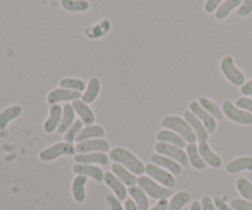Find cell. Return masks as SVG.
Segmentation results:
<instances>
[{
	"label": "cell",
	"instance_id": "1",
	"mask_svg": "<svg viewBox=\"0 0 252 210\" xmlns=\"http://www.w3.org/2000/svg\"><path fill=\"white\" fill-rule=\"evenodd\" d=\"M108 157L116 164L125 166L135 176L137 175L143 176V174L145 172V165L134 154H132L129 150L125 149V148H113L108 154Z\"/></svg>",
	"mask_w": 252,
	"mask_h": 210
},
{
	"label": "cell",
	"instance_id": "2",
	"mask_svg": "<svg viewBox=\"0 0 252 210\" xmlns=\"http://www.w3.org/2000/svg\"><path fill=\"white\" fill-rule=\"evenodd\" d=\"M161 125L162 128H166V129L177 133L187 143H196V133H194V130L192 129V127L185 118L180 117V116H167L162 120Z\"/></svg>",
	"mask_w": 252,
	"mask_h": 210
},
{
	"label": "cell",
	"instance_id": "3",
	"mask_svg": "<svg viewBox=\"0 0 252 210\" xmlns=\"http://www.w3.org/2000/svg\"><path fill=\"white\" fill-rule=\"evenodd\" d=\"M138 186L143 189V191L147 193V196L152 197V198L158 199H167L169 197L172 196V191L170 188L161 186V184L158 183L157 181H154L153 179H150L149 176H140L138 179Z\"/></svg>",
	"mask_w": 252,
	"mask_h": 210
},
{
	"label": "cell",
	"instance_id": "4",
	"mask_svg": "<svg viewBox=\"0 0 252 210\" xmlns=\"http://www.w3.org/2000/svg\"><path fill=\"white\" fill-rule=\"evenodd\" d=\"M220 70L226 80L235 86H243L245 81V75L243 71L235 65V60L231 56H224L220 60Z\"/></svg>",
	"mask_w": 252,
	"mask_h": 210
},
{
	"label": "cell",
	"instance_id": "5",
	"mask_svg": "<svg viewBox=\"0 0 252 210\" xmlns=\"http://www.w3.org/2000/svg\"><path fill=\"white\" fill-rule=\"evenodd\" d=\"M76 152V148L73 144H69L66 142L56 143L51 147L46 148L39 152V159L41 161L49 162L58 159L61 156H73Z\"/></svg>",
	"mask_w": 252,
	"mask_h": 210
},
{
	"label": "cell",
	"instance_id": "6",
	"mask_svg": "<svg viewBox=\"0 0 252 210\" xmlns=\"http://www.w3.org/2000/svg\"><path fill=\"white\" fill-rule=\"evenodd\" d=\"M155 150H157L158 154L164 155V156H167L177 161L182 167L189 166V156H187V152L182 148H179L172 144H167V143L159 142L155 144Z\"/></svg>",
	"mask_w": 252,
	"mask_h": 210
},
{
	"label": "cell",
	"instance_id": "7",
	"mask_svg": "<svg viewBox=\"0 0 252 210\" xmlns=\"http://www.w3.org/2000/svg\"><path fill=\"white\" fill-rule=\"evenodd\" d=\"M145 172H147L150 179H153L161 186L166 187V188L171 189L176 186V179L174 177V175L170 174L169 171H166L162 167L157 166L154 164H148L145 166Z\"/></svg>",
	"mask_w": 252,
	"mask_h": 210
},
{
	"label": "cell",
	"instance_id": "8",
	"mask_svg": "<svg viewBox=\"0 0 252 210\" xmlns=\"http://www.w3.org/2000/svg\"><path fill=\"white\" fill-rule=\"evenodd\" d=\"M221 111H223L224 116H225L226 118H229L231 122H235L244 125L252 124L251 113L236 107L231 101H225V102L223 103V106H221Z\"/></svg>",
	"mask_w": 252,
	"mask_h": 210
},
{
	"label": "cell",
	"instance_id": "9",
	"mask_svg": "<svg viewBox=\"0 0 252 210\" xmlns=\"http://www.w3.org/2000/svg\"><path fill=\"white\" fill-rule=\"evenodd\" d=\"M81 92L79 91H73L68 90V89H54L47 96V103L48 105H59V102H74L76 100H80L81 98Z\"/></svg>",
	"mask_w": 252,
	"mask_h": 210
},
{
	"label": "cell",
	"instance_id": "10",
	"mask_svg": "<svg viewBox=\"0 0 252 210\" xmlns=\"http://www.w3.org/2000/svg\"><path fill=\"white\" fill-rule=\"evenodd\" d=\"M78 154H88V152H108L110 144L105 139H89L80 142L75 145Z\"/></svg>",
	"mask_w": 252,
	"mask_h": 210
},
{
	"label": "cell",
	"instance_id": "11",
	"mask_svg": "<svg viewBox=\"0 0 252 210\" xmlns=\"http://www.w3.org/2000/svg\"><path fill=\"white\" fill-rule=\"evenodd\" d=\"M189 108H191V112L193 113L194 116H196L197 118H198L199 120H201L202 123L204 124V127H206V129L208 130V133L211 134V133H214L217 129V120L216 118L212 117L211 115H209L208 112H207L206 110H204L203 107H202L201 105H199V102H196V101H192L191 103H189Z\"/></svg>",
	"mask_w": 252,
	"mask_h": 210
},
{
	"label": "cell",
	"instance_id": "12",
	"mask_svg": "<svg viewBox=\"0 0 252 210\" xmlns=\"http://www.w3.org/2000/svg\"><path fill=\"white\" fill-rule=\"evenodd\" d=\"M150 160H152V164L162 167V169H165L166 171H169L170 174L175 175V176L181 175L182 166L177 161L170 159V157L164 156V155H160V154H154L152 155Z\"/></svg>",
	"mask_w": 252,
	"mask_h": 210
},
{
	"label": "cell",
	"instance_id": "13",
	"mask_svg": "<svg viewBox=\"0 0 252 210\" xmlns=\"http://www.w3.org/2000/svg\"><path fill=\"white\" fill-rule=\"evenodd\" d=\"M73 172L75 175H83V176L90 177V179L98 182V183L103 182V176H105V172L100 167L95 166V165L75 164L73 166Z\"/></svg>",
	"mask_w": 252,
	"mask_h": 210
},
{
	"label": "cell",
	"instance_id": "14",
	"mask_svg": "<svg viewBox=\"0 0 252 210\" xmlns=\"http://www.w3.org/2000/svg\"><path fill=\"white\" fill-rule=\"evenodd\" d=\"M184 118L189 122V124L191 125L192 129H193L194 133H196L197 140H198L199 143H206L207 140H208L209 133L208 130L206 129L203 123H202L201 120H199L198 118L191 112V111H185Z\"/></svg>",
	"mask_w": 252,
	"mask_h": 210
},
{
	"label": "cell",
	"instance_id": "15",
	"mask_svg": "<svg viewBox=\"0 0 252 210\" xmlns=\"http://www.w3.org/2000/svg\"><path fill=\"white\" fill-rule=\"evenodd\" d=\"M103 182L106 183V186L112 189L115 196L120 201H126L127 199V188H126V184L122 181H120L112 172H106L105 176H103Z\"/></svg>",
	"mask_w": 252,
	"mask_h": 210
},
{
	"label": "cell",
	"instance_id": "16",
	"mask_svg": "<svg viewBox=\"0 0 252 210\" xmlns=\"http://www.w3.org/2000/svg\"><path fill=\"white\" fill-rule=\"evenodd\" d=\"M62 116H63V107L59 105H52L49 108V116L43 123V130L46 133H53L58 129L61 124Z\"/></svg>",
	"mask_w": 252,
	"mask_h": 210
},
{
	"label": "cell",
	"instance_id": "17",
	"mask_svg": "<svg viewBox=\"0 0 252 210\" xmlns=\"http://www.w3.org/2000/svg\"><path fill=\"white\" fill-rule=\"evenodd\" d=\"M74 161L76 164H97V165H108L110 162V157L105 152H88V154H78L74 157Z\"/></svg>",
	"mask_w": 252,
	"mask_h": 210
},
{
	"label": "cell",
	"instance_id": "18",
	"mask_svg": "<svg viewBox=\"0 0 252 210\" xmlns=\"http://www.w3.org/2000/svg\"><path fill=\"white\" fill-rule=\"evenodd\" d=\"M71 105H73L75 113L80 117V120L84 124L91 125L95 123V113L93 112V110H91L88 103L84 102L83 100H76L74 102H71Z\"/></svg>",
	"mask_w": 252,
	"mask_h": 210
},
{
	"label": "cell",
	"instance_id": "19",
	"mask_svg": "<svg viewBox=\"0 0 252 210\" xmlns=\"http://www.w3.org/2000/svg\"><path fill=\"white\" fill-rule=\"evenodd\" d=\"M198 151L199 154H201L203 161L206 162L207 165H209V166L213 167V169H219V167H221L223 161H221V159L219 157V155H217L216 152L212 150V148L209 147L208 143H199Z\"/></svg>",
	"mask_w": 252,
	"mask_h": 210
},
{
	"label": "cell",
	"instance_id": "20",
	"mask_svg": "<svg viewBox=\"0 0 252 210\" xmlns=\"http://www.w3.org/2000/svg\"><path fill=\"white\" fill-rule=\"evenodd\" d=\"M86 184H88V177L83 175H76L75 179L71 183V193L76 203H84L86 199Z\"/></svg>",
	"mask_w": 252,
	"mask_h": 210
},
{
	"label": "cell",
	"instance_id": "21",
	"mask_svg": "<svg viewBox=\"0 0 252 210\" xmlns=\"http://www.w3.org/2000/svg\"><path fill=\"white\" fill-rule=\"evenodd\" d=\"M106 132L101 125L98 124H91L86 125L81 129V132L79 133L78 138H76V143L85 142L89 139H102L105 138Z\"/></svg>",
	"mask_w": 252,
	"mask_h": 210
},
{
	"label": "cell",
	"instance_id": "22",
	"mask_svg": "<svg viewBox=\"0 0 252 210\" xmlns=\"http://www.w3.org/2000/svg\"><path fill=\"white\" fill-rule=\"evenodd\" d=\"M111 170H112V174L115 175L120 181H122L127 187H133L137 184V176H135L134 174H132L129 170L126 169L125 166H122V165L116 164L115 162V164L111 166Z\"/></svg>",
	"mask_w": 252,
	"mask_h": 210
},
{
	"label": "cell",
	"instance_id": "23",
	"mask_svg": "<svg viewBox=\"0 0 252 210\" xmlns=\"http://www.w3.org/2000/svg\"><path fill=\"white\" fill-rule=\"evenodd\" d=\"M75 122V110L71 103H65L63 106V116H62L61 124L58 127L59 134H65L66 130L71 127Z\"/></svg>",
	"mask_w": 252,
	"mask_h": 210
},
{
	"label": "cell",
	"instance_id": "24",
	"mask_svg": "<svg viewBox=\"0 0 252 210\" xmlns=\"http://www.w3.org/2000/svg\"><path fill=\"white\" fill-rule=\"evenodd\" d=\"M157 139L159 140V142L176 145V147L182 148V149L187 147L186 140H185L182 137H180L177 133L172 132V130H170V129L160 130V132L157 134Z\"/></svg>",
	"mask_w": 252,
	"mask_h": 210
},
{
	"label": "cell",
	"instance_id": "25",
	"mask_svg": "<svg viewBox=\"0 0 252 210\" xmlns=\"http://www.w3.org/2000/svg\"><path fill=\"white\" fill-rule=\"evenodd\" d=\"M22 113V107L19 105H12L0 112V129H5L10 122L19 118Z\"/></svg>",
	"mask_w": 252,
	"mask_h": 210
},
{
	"label": "cell",
	"instance_id": "26",
	"mask_svg": "<svg viewBox=\"0 0 252 210\" xmlns=\"http://www.w3.org/2000/svg\"><path fill=\"white\" fill-rule=\"evenodd\" d=\"M101 91V83L100 79L97 78H91L90 81H89L88 86H86V90L84 91L83 96H81V100L85 103L90 105L97 98V96L100 95Z\"/></svg>",
	"mask_w": 252,
	"mask_h": 210
},
{
	"label": "cell",
	"instance_id": "27",
	"mask_svg": "<svg viewBox=\"0 0 252 210\" xmlns=\"http://www.w3.org/2000/svg\"><path fill=\"white\" fill-rule=\"evenodd\" d=\"M186 152L187 156H189V164L192 165V167L196 170H203L206 169L207 164L202 159L201 154L198 151V145H196V143H189L186 147Z\"/></svg>",
	"mask_w": 252,
	"mask_h": 210
},
{
	"label": "cell",
	"instance_id": "28",
	"mask_svg": "<svg viewBox=\"0 0 252 210\" xmlns=\"http://www.w3.org/2000/svg\"><path fill=\"white\" fill-rule=\"evenodd\" d=\"M226 171L229 174H238L241 171H251L252 172V157L251 156H241L233 160L226 165Z\"/></svg>",
	"mask_w": 252,
	"mask_h": 210
},
{
	"label": "cell",
	"instance_id": "29",
	"mask_svg": "<svg viewBox=\"0 0 252 210\" xmlns=\"http://www.w3.org/2000/svg\"><path fill=\"white\" fill-rule=\"evenodd\" d=\"M111 29V22L110 20H102L98 24L94 25V26L86 27L85 29V36L89 37V38H100V37L105 36Z\"/></svg>",
	"mask_w": 252,
	"mask_h": 210
},
{
	"label": "cell",
	"instance_id": "30",
	"mask_svg": "<svg viewBox=\"0 0 252 210\" xmlns=\"http://www.w3.org/2000/svg\"><path fill=\"white\" fill-rule=\"evenodd\" d=\"M243 0H225V1L221 2L220 6L214 12V16L217 20L221 21V20H225L229 15L231 14L233 10H235L236 7H240Z\"/></svg>",
	"mask_w": 252,
	"mask_h": 210
},
{
	"label": "cell",
	"instance_id": "31",
	"mask_svg": "<svg viewBox=\"0 0 252 210\" xmlns=\"http://www.w3.org/2000/svg\"><path fill=\"white\" fill-rule=\"evenodd\" d=\"M128 193L130 194V197H132L133 201H134V203L137 204V207L139 208V210H149V201H148L147 193H145L139 186L129 187Z\"/></svg>",
	"mask_w": 252,
	"mask_h": 210
},
{
	"label": "cell",
	"instance_id": "32",
	"mask_svg": "<svg viewBox=\"0 0 252 210\" xmlns=\"http://www.w3.org/2000/svg\"><path fill=\"white\" fill-rule=\"evenodd\" d=\"M61 6L68 12H85L90 9L89 0H61Z\"/></svg>",
	"mask_w": 252,
	"mask_h": 210
},
{
	"label": "cell",
	"instance_id": "33",
	"mask_svg": "<svg viewBox=\"0 0 252 210\" xmlns=\"http://www.w3.org/2000/svg\"><path fill=\"white\" fill-rule=\"evenodd\" d=\"M192 196L189 192L187 191H180L175 194L169 202V209L167 210H182L184 207L191 201Z\"/></svg>",
	"mask_w": 252,
	"mask_h": 210
},
{
	"label": "cell",
	"instance_id": "34",
	"mask_svg": "<svg viewBox=\"0 0 252 210\" xmlns=\"http://www.w3.org/2000/svg\"><path fill=\"white\" fill-rule=\"evenodd\" d=\"M199 105L202 106V107L204 108V110L207 111V112L209 113V115L212 116L213 118H216L217 120H221L224 117V113L223 111H221V108L219 107L218 105H217L216 102H213V101H211L209 98L207 97H199L198 100Z\"/></svg>",
	"mask_w": 252,
	"mask_h": 210
},
{
	"label": "cell",
	"instance_id": "35",
	"mask_svg": "<svg viewBox=\"0 0 252 210\" xmlns=\"http://www.w3.org/2000/svg\"><path fill=\"white\" fill-rule=\"evenodd\" d=\"M59 86L63 89H68V90L79 91V92H83L86 90L85 81L76 78H63L59 81Z\"/></svg>",
	"mask_w": 252,
	"mask_h": 210
},
{
	"label": "cell",
	"instance_id": "36",
	"mask_svg": "<svg viewBox=\"0 0 252 210\" xmlns=\"http://www.w3.org/2000/svg\"><path fill=\"white\" fill-rule=\"evenodd\" d=\"M236 188H238V192L241 194V197H244V199L252 203V184L248 179L240 177L236 181Z\"/></svg>",
	"mask_w": 252,
	"mask_h": 210
},
{
	"label": "cell",
	"instance_id": "37",
	"mask_svg": "<svg viewBox=\"0 0 252 210\" xmlns=\"http://www.w3.org/2000/svg\"><path fill=\"white\" fill-rule=\"evenodd\" d=\"M83 125H84V123L81 122L80 120H75V122H74V124L71 125V127L66 130L65 134H64V142L69 143V144H73L74 142H76V138H78L79 133H80L81 129L84 128Z\"/></svg>",
	"mask_w": 252,
	"mask_h": 210
},
{
	"label": "cell",
	"instance_id": "38",
	"mask_svg": "<svg viewBox=\"0 0 252 210\" xmlns=\"http://www.w3.org/2000/svg\"><path fill=\"white\" fill-rule=\"evenodd\" d=\"M106 203H107L110 210H126L125 207L121 204V201L115 194H107L106 196Z\"/></svg>",
	"mask_w": 252,
	"mask_h": 210
},
{
	"label": "cell",
	"instance_id": "39",
	"mask_svg": "<svg viewBox=\"0 0 252 210\" xmlns=\"http://www.w3.org/2000/svg\"><path fill=\"white\" fill-rule=\"evenodd\" d=\"M230 207L234 210H252V203L246 199H234L231 201Z\"/></svg>",
	"mask_w": 252,
	"mask_h": 210
},
{
	"label": "cell",
	"instance_id": "40",
	"mask_svg": "<svg viewBox=\"0 0 252 210\" xmlns=\"http://www.w3.org/2000/svg\"><path fill=\"white\" fill-rule=\"evenodd\" d=\"M235 106L236 107L241 108V110L246 111V112L251 113L252 115V98H249V97H240L236 100L235 102Z\"/></svg>",
	"mask_w": 252,
	"mask_h": 210
},
{
	"label": "cell",
	"instance_id": "41",
	"mask_svg": "<svg viewBox=\"0 0 252 210\" xmlns=\"http://www.w3.org/2000/svg\"><path fill=\"white\" fill-rule=\"evenodd\" d=\"M252 12V0H243L240 7L238 9V15L240 17L249 16Z\"/></svg>",
	"mask_w": 252,
	"mask_h": 210
},
{
	"label": "cell",
	"instance_id": "42",
	"mask_svg": "<svg viewBox=\"0 0 252 210\" xmlns=\"http://www.w3.org/2000/svg\"><path fill=\"white\" fill-rule=\"evenodd\" d=\"M223 1H225V0H206V2H204V10L208 14H214L216 10L220 6Z\"/></svg>",
	"mask_w": 252,
	"mask_h": 210
},
{
	"label": "cell",
	"instance_id": "43",
	"mask_svg": "<svg viewBox=\"0 0 252 210\" xmlns=\"http://www.w3.org/2000/svg\"><path fill=\"white\" fill-rule=\"evenodd\" d=\"M201 206H202V210H218L217 209L216 204H214L213 199L211 197H203L201 201Z\"/></svg>",
	"mask_w": 252,
	"mask_h": 210
},
{
	"label": "cell",
	"instance_id": "44",
	"mask_svg": "<svg viewBox=\"0 0 252 210\" xmlns=\"http://www.w3.org/2000/svg\"><path fill=\"white\" fill-rule=\"evenodd\" d=\"M213 202H214V204H216L217 209L218 210H234L230 206H228V204L225 203V201H224L221 197H219V196L216 197Z\"/></svg>",
	"mask_w": 252,
	"mask_h": 210
},
{
	"label": "cell",
	"instance_id": "45",
	"mask_svg": "<svg viewBox=\"0 0 252 210\" xmlns=\"http://www.w3.org/2000/svg\"><path fill=\"white\" fill-rule=\"evenodd\" d=\"M240 91H241V93H243L244 96L252 95V79H251V80L246 81V83L244 84L243 86H241Z\"/></svg>",
	"mask_w": 252,
	"mask_h": 210
},
{
	"label": "cell",
	"instance_id": "46",
	"mask_svg": "<svg viewBox=\"0 0 252 210\" xmlns=\"http://www.w3.org/2000/svg\"><path fill=\"white\" fill-rule=\"evenodd\" d=\"M167 209H169V202H167V199H160V201L149 210H167Z\"/></svg>",
	"mask_w": 252,
	"mask_h": 210
},
{
	"label": "cell",
	"instance_id": "47",
	"mask_svg": "<svg viewBox=\"0 0 252 210\" xmlns=\"http://www.w3.org/2000/svg\"><path fill=\"white\" fill-rule=\"evenodd\" d=\"M125 209L126 210H139L137 204L134 203L133 199H126L125 201Z\"/></svg>",
	"mask_w": 252,
	"mask_h": 210
},
{
	"label": "cell",
	"instance_id": "48",
	"mask_svg": "<svg viewBox=\"0 0 252 210\" xmlns=\"http://www.w3.org/2000/svg\"><path fill=\"white\" fill-rule=\"evenodd\" d=\"M189 210H202V206H201V202H193L191 204V208Z\"/></svg>",
	"mask_w": 252,
	"mask_h": 210
}]
</instances>
